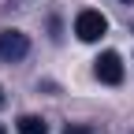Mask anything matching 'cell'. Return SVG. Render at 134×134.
<instances>
[{
    "instance_id": "obj_1",
    "label": "cell",
    "mask_w": 134,
    "mask_h": 134,
    "mask_svg": "<svg viewBox=\"0 0 134 134\" xmlns=\"http://www.w3.org/2000/svg\"><path fill=\"white\" fill-rule=\"evenodd\" d=\"M104 30H108V19H104L100 11H93V8L78 11V19H75V34H78L82 41H97Z\"/></svg>"
},
{
    "instance_id": "obj_5",
    "label": "cell",
    "mask_w": 134,
    "mask_h": 134,
    "mask_svg": "<svg viewBox=\"0 0 134 134\" xmlns=\"http://www.w3.org/2000/svg\"><path fill=\"white\" fill-rule=\"evenodd\" d=\"M63 134H90V130H86V127H67Z\"/></svg>"
},
{
    "instance_id": "obj_8",
    "label": "cell",
    "mask_w": 134,
    "mask_h": 134,
    "mask_svg": "<svg viewBox=\"0 0 134 134\" xmlns=\"http://www.w3.org/2000/svg\"><path fill=\"white\" fill-rule=\"evenodd\" d=\"M0 134H4V130H0Z\"/></svg>"
},
{
    "instance_id": "obj_6",
    "label": "cell",
    "mask_w": 134,
    "mask_h": 134,
    "mask_svg": "<svg viewBox=\"0 0 134 134\" xmlns=\"http://www.w3.org/2000/svg\"><path fill=\"white\" fill-rule=\"evenodd\" d=\"M0 104H4V97H0Z\"/></svg>"
},
{
    "instance_id": "obj_4",
    "label": "cell",
    "mask_w": 134,
    "mask_h": 134,
    "mask_svg": "<svg viewBox=\"0 0 134 134\" xmlns=\"http://www.w3.org/2000/svg\"><path fill=\"white\" fill-rule=\"evenodd\" d=\"M19 134H48V123L41 115H23L19 119Z\"/></svg>"
},
{
    "instance_id": "obj_3",
    "label": "cell",
    "mask_w": 134,
    "mask_h": 134,
    "mask_svg": "<svg viewBox=\"0 0 134 134\" xmlns=\"http://www.w3.org/2000/svg\"><path fill=\"white\" fill-rule=\"evenodd\" d=\"M93 71H97V78H100V82H108V86H119V82H123V60H119V52H100Z\"/></svg>"
},
{
    "instance_id": "obj_2",
    "label": "cell",
    "mask_w": 134,
    "mask_h": 134,
    "mask_svg": "<svg viewBox=\"0 0 134 134\" xmlns=\"http://www.w3.org/2000/svg\"><path fill=\"white\" fill-rule=\"evenodd\" d=\"M26 52H30L26 34H19V30H4V34H0V60L15 63V60H23Z\"/></svg>"
},
{
    "instance_id": "obj_7",
    "label": "cell",
    "mask_w": 134,
    "mask_h": 134,
    "mask_svg": "<svg viewBox=\"0 0 134 134\" xmlns=\"http://www.w3.org/2000/svg\"><path fill=\"white\" fill-rule=\"evenodd\" d=\"M127 4H134V0H127Z\"/></svg>"
}]
</instances>
